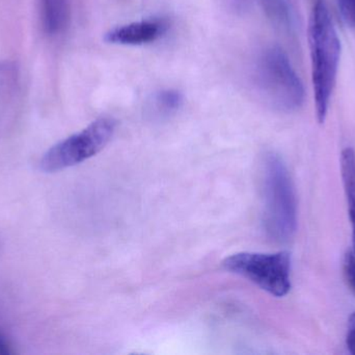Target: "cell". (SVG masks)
Here are the masks:
<instances>
[{"instance_id":"5","label":"cell","mask_w":355,"mask_h":355,"mask_svg":"<svg viewBox=\"0 0 355 355\" xmlns=\"http://www.w3.org/2000/svg\"><path fill=\"white\" fill-rule=\"evenodd\" d=\"M223 265L225 270L248 279L275 297H284L291 290L289 252H241L225 258Z\"/></svg>"},{"instance_id":"9","label":"cell","mask_w":355,"mask_h":355,"mask_svg":"<svg viewBox=\"0 0 355 355\" xmlns=\"http://www.w3.org/2000/svg\"><path fill=\"white\" fill-rule=\"evenodd\" d=\"M341 171L348 213L352 226V245L355 256V150L347 147L341 154Z\"/></svg>"},{"instance_id":"4","label":"cell","mask_w":355,"mask_h":355,"mask_svg":"<svg viewBox=\"0 0 355 355\" xmlns=\"http://www.w3.org/2000/svg\"><path fill=\"white\" fill-rule=\"evenodd\" d=\"M116 127V120L110 117L97 119L47 150L40 160V169L46 173L58 172L93 158L110 143Z\"/></svg>"},{"instance_id":"6","label":"cell","mask_w":355,"mask_h":355,"mask_svg":"<svg viewBox=\"0 0 355 355\" xmlns=\"http://www.w3.org/2000/svg\"><path fill=\"white\" fill-rule=\"evenodd\" d=\"M168 23L164 19H146L114 27L104 35L107 43L139 46L153 43L166 33Z\"/></svg>"},{"instance_id":"10","label":"cell","mask_w":355,"mask_h":355,"mask_svg":"<svg viewBox=\"0 0 355 355\" xmlns=\"http://www.w3.org/2000/svg\"><path fill=\"white\" fill-rule=\"evenodd\" d=\"M154 101L159 112L164 114H172L183 106L184 95L178 90H162L156 93Z\"/></svg>"},{"instance_id":"15","label":"cell","mask_w":355,"mask_h":355,"mask_svg":"<svg viewBox=\"0 0 355 355\" xmlns=\"http://www.w3.org/2000/svg\"><path fill=\"white\" fill-rule=\"evenodd\" d=\"M14 354L10 346V341L6 336L0 331V355H10Z\"/></svg>"},{"instance_id":"11","label":"cell","mask_w":355,"mask_h":355,"mask_svg":"<svg viewBox=\"0 0 355 355\" xmlns=\"http://www.w3.org/2000/svg\"><path fill=\"white\" fill-rule=\"evenodd\" d=\"M343 269L346 281L355 295V256L352 250H349L344 256Z\"/></svg>"},{"instance_id":"16","label":"cell","mask_w":355,"mask_h":355,"mask_svg":"<svg viewBox=\"0 0 355 355\" xmlns=\"http://www.w3.org/2000/svg\"><path fill=\"white\" fill-rule=\"evenodd\" d=\"M250 1V0H233L234 3H235L238 8H243V6L245 8Z\"/></svg>"},{"instance_id":"3","label":"cell","mask_w":355,"mask_h":355,"mask_svg":"<svg viewBox=\"0 0 355 355\" xmlns=\"http://www.w3.org/2000/svg\"><path fill=\"white\" fill-rule=\"evenodd\" d=\"M254 79L259 93L272 108L290 113L300 110L304 104V83L287 53L279 46H270L261 52Z\"/></svg>"},{"instance_id":"2","label":"cell","mask_w":355,"mask_h":355,"mask_svg":"<svg viewBox=\"0 0 355 355\" xmlns=\"http://www.w3.org/2000/svg\"><path fill=\"white\" fill-rule=\"evenodd\" d=\"M263 195L267 233L279 243L290 241L297 229V202L287 166L273 152L263 163Z\"/></svg>"},{"instance_id":"12","label":"cell","mask_w":355,"mask_h":355,"mask_svg":"<svg viewBox=\"0 0 355 355\" xmlns=\"http://www.w3.org/2000/svg\"><path fill=\"white\" fill-rule=\"evenodd\" d=\"M338 6L346 24L355 28V0H338Z\"/></svg>"},{"instance_id":"1","label":"cell","mask_w":355,"mask_h":355,"mask_svg":"<svg viewBox=\"0 0 355 355\" xmlns=\"http://www.w3.org/2000/svg\"><path fill=\"white\" fill-rule=\"evenodd\" d=\"M312 79L317 120L324 123L337 81L341 58V42L329 8L318 0L313 8L309 25Z\"/></svg>"},{"instance_id":"8","label":"cell","mask_w":355,"mask_h":355,"mask_svg":"<svg viewBox=\"0 0 355 355\" xmlns=\"http://www.w3.org/2000/svg\"><path fill=\"white\" fill-rule=\"evenodd\" d=\"M263 10L279 31L293 35L297 29V16L292 0H261Z\"/></svg>"},{"instance_id":"7","label":"cell","mask_w":355,"mask_h":355,"mask_svg":"<svg viewBox=\"0 0 355 355\" xmlns=\"http://www.w3.org/2000/svg\"><path fill=\"white\" fill-rule=\"evenodd\" d=\"M40 16L44 33L58 35L64 33L71 21L69 0H40Z\"/></svg>"},{"instance_id":"14","label":"cell","mask_w":355,"mask_h":355,"mask_svg":"<svg viewBox=\"0 0 355 355\" xmlns=\"http://www.w3.org/2000/svg\"><path fill=\"white\" fill-rule=\"evenodd\" d=\"M346 345H347L350 354L355 355V312L350 315L349 320H348Z\"/></svg>"},{"instance_id":"13","label":"cell","mask_w":355,"mask_h":355,"mask_svg":"<svg viewBox=\"0 0 355 355\" xmlns=\"http://www.w3.org/2000/svg\"><path fill=\"white\" fill-rule=\"evenodd\" d=\"M17 77V69L10 64H0V89L8 88L10 83H14Z\"/></svg>"}]
</instances>
